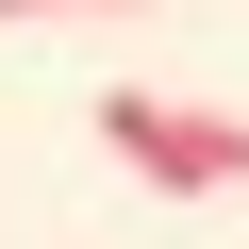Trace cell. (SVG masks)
I'll return each mask as SVG.
<instances>
[{
    "label": "cell",
    "instance_id": "7a4b0ae2",
    "mask_svg": "<svg viewBox=\"0 0 249 249\" xmlns=\"http://www.w3.org/2000/svg\"><path fill=\"white\" fill-rule=\"evenodd\" d=\"M0 17H133V0H0Z\"/></svg>",
    "mask_w": 249,
    "mask_h": 249
},
{
    "label": "cell",
    "instance_id": "6da1fadb",
    "mask_svg": "<svg viewBox=\"0 0 249 249\" xmlns=\"http://www.w3.org/2000/svg\"><path fill=\"white\" fill-rule=\"evenodd\" d=\"M100 150L133 166L150 199H232V183H249V116H216V100H150V83H116V100H100Z\"/></svg>",
    "mask_w": 249,
    "mask_h": 249
}]
</instances>
